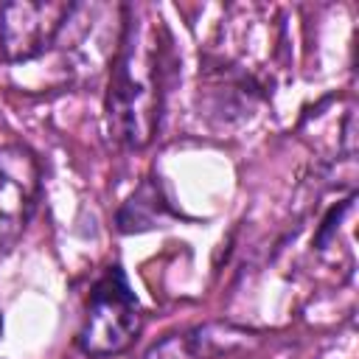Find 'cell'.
<instances>
[{"label": "cell", "instance_id": "obj_1", "mask_svg": "<svg viewBox=\"0 0 359 359\" xmlns=\"http://www.w3.org/2000/svg\"><path fill=\"white\" fill-rule=\"evenodd\" d=\"M160 25L135 22L123 25L121 50L109 79L107 115L112 135L140 149L151 140L157 118H160Z\"/></svg>", "mask_w": 359, "mask_h": 359}, {"label": "cell", "instance_id": "obj_2", "mask_svg": "<svg viewBox=\"0 0 359 359\" xmlns=\"http://www.w3.org/2000/svg\"><path fill=\"white\" fill-rule=\"evenodd\" d=\"M137 331H140L137 297L121 266H109L90 292L87 314L76 342L87 356H115L135 342Z\"/></svg>", "mask_w": 359, "mask_h": 359}, {"label": "cell", "instance_id": "obj_3", "mask_svg": "<svg viewBox=\"0 0 359 359\" xmlns=\"http://www.w3.org/2000/svg\"><path fill=\"white\" fill-rule=\"evenodd\" d=\"M39 199V165L31 149H0V258L14 250L25 233Z\"/></svg>", "mask_w": 359, "mask_h": 359}, {"label": "cell", "instance_id": "obj_4", "mask_svg": "<svg viewBox=\"0 0 359 359\" xmlns=\"http://www.w3.org/2000/svg\"><path fill=\"white\" fill-rule=\"evenodd\" d=\"M73 3H31L14 0L0 11V45L11 62H25L39 56L62 34Z\"/></svg>", "mask_w": 359, "mask_h": 359}, {"label": "cell", "instance_id": "obj_5", "mask_svg": "<svg viewBox=\"0 0 359 359\" xmlns=\"http://www.w3.org/2000/svg\"><path fill=\"white\" fill-rule=\"evenodd\" d=\"M210 337H202V328L188 334H168L157 345H151L140 359H208L213 348L208 345Z\"/></svg>", "mask_w": 359, "mask_h": 359}]
</instances>
